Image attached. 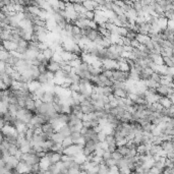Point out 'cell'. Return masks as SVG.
I'll return each mask as SVG.
<instances>
[{"mask_svg":"<svg viewBox=\"0 0 174 174\" xmlns=\"http://www.w3.org/2000/svg\"><path fill=\"white\" fill-rule=\"evenodd\" d=\"M122 38V41H123V45L124 46H131V41L129 40L128 38H126V37H121Z\"/></svg>","mask_w":174,"mask_h":174,"instance_id":"cell-35","label":"cell"},{"mask_svg":"<svg viewBox=\"0 0 174 174\" xmlns=\"http://www.w3.org/2000/svg\"><path fill=\"white\" fill-rule=\"evenodd\" d=\"M64 138H65L60 133H55L53 135H52L51 140H53L54 143H56V144H61V145H62V143H63V140H64Z\"/></svg>","mask_w":174,"mask_h":174,"instance_id":"cell-10","label":"cell"},{"mask_svg":"<svg viewBox=\"0 0 174 174\" xmlns=\"http://www.w3.org/2000/svg\"><path fill=\"white\" fill-rule=\"evenodd\" d=\"M125 81H114L113 89H125Z\"/></svg>","mask_w":174,"mask_h":174,"instance_id":"cell-27","label":"cell"},{"mask_svg":"<svg viewBox=\"0 0 174 174\" xmlns=\"http://www.w3.org/2000/svg\"><path fill=\"white\" fill-rule=\"evenodd\" d=\"M73 145V140H72V138L71 136H68V138H65L64 140H63L62 143V147L64 148V149H66V148L70 147Z\"/></svg>","mask_w":174,"mask_h":174,"instance_id":"cell-20","label":"cell"},{"mask_svg":"<svg viewBox=\"0 0 174 174\" xmlns=\"http://www.w3.org/2000/svg\"><path fill=\"white\" fill-rule=\"evenodd\" d=\"M55 91H46L45 94L43 95L41 100L44 103H53L54 102V96H55Z\"/></svg>","mask_w":174,"mask_h":174,"instance_id":"cell-2","label":"cell"},{"mask_svg":"<svg viewBox=\"0 0 174 174\" xmlns=\"http://www.w3.org/2000/svg\"><path fill=\"white\" fill-rule=\"evenodd\" d=\"M17 45H19V47L26 48V49H28V48H29V42L26 41V40H23V39H21V40L19 42V44H17Z\"/></svg>","mask_w":174,"mask_h":174,"instance_id":"cell-28","label":"cell"},{"mask_svg":"<svg viewBox=\"0 0 174 174\" xmlns=\"http://www.w3.org/2000/svg\"><path fill=\"white\" fill-rule=\"evenodd\" d=\"M116 151L119 154L122 155V157H127L129 155V152H130V149H129L127 146H123V147H117V150Z\"/></svg>","mask_w":174,"mask_h":174,"instance_id":"cell-12","label":"cell"},{"mask_svg":"<svg viewBox=\"0 0 174 174\" xmlns=\"http://www.w3.org/2000/svg\"><path fill=\"white\" fill-rule=\"evenodd\" d=\"M19 151V148L17 147L16 145H10L9 149H8V152H9L10 156H15Z\"/></svg>","mask_w":174,"mask_h":174,"instance_id":"cell-25","label":"cell"},{"mask_svg":"<svg viewBox=\"0 0 174 174\" xmlns=\"http://www.w3.org/2000/svg\"><path fill=\"white\" fill-rule=\"evenodd\" d=\"M83 5L86 7L88 11H95V7L93 5V1H83Z\"/></svg>","mask_w":174,"mask_h":174,"instance_id":"cell-19","label":"cell"},{"mask_svg":"<svg viewBox=\"0 0 174 174\" xmlns=\"http://www.w3.org/2000/svg\"><path fill=\"white\" fill-rule=\"evenodd\" d=\"M163 62H164V65H165V66H167V67H174L173 59L170 58V57L163 56Z\"/></svg>","mask_w":174,"mask_h":174,"instance_id":"cell-18","label":"cell"},{"mask_svg":"<svg viewBox=\"0 0 174 174\" xmlns=\"http://www.w3.org/2000/svg\"><path fill=\"white\" fill-rule=\"evenodd\" d=\"M167 26H168V19L164 16L159 17V19H158V27L160 28V30L163 31L165 29H167Z\"/></svg>","mask_w":174,"mask_h":174,"instance_id":"cell-11","label":"cell"},{"mask_svg":"<svg viewBox=\"0 0 174 174\" xmlns=\"http://www.w3.org/2000/svg\"><path fill=\"white\" fill-rule=\"evenodd\" d=\"M104 153H105V151L103 149H97L96 152H95V154H96L97 156H100V157H103Z\"/></svg>","mask_w":174,"mask_h":174,"instance_id":"cell-37","label":"cell"},{"mask_svg":"<svg viewBox=\"0 0 174 174\" xmlns=\"http://www.w3.org/2000/svg\"><path fill=\"white\" fill-rule=\"evenodd\" d=\"M171 142H172L173 144H174V136H172V140H171Z\"/></svg>","mask_w":174,"mask_h":174,"instance_id":"cell-42","label":"cell"},{"mask_svg":"<svg viewBox=\"0 0 174 174\" xmlns=\"http://www.w3.org/2000/svg\"><path fill=\"white\" fill-rule=\"evenodd\" d=\"M112 11H114L117 15H122V14H125L124 10H123L122 7H119L118 5H116L114 2H112Z\"/></svg>","mask_w":174,"mask_h":174,"instance_id":"cell-17","label":"cell"},{"mask_svg":"<svg viewBox=\"0 0 174 174\" xmlns=\"http://www.w3.org/2000/svg\"><path fill=\"white\" fill-rule=\"evenodd\" d=\"M74 3V10L78 14H87L88 10L86 9V7L83 5V1H78V2H73Z\"/></svg>","mask_w":174,"mask_h":174,"instance_id":"cell-5","label":"cell"},{"mask_svg":"<svg viewBox=\"0 0 174 174\" xmlns=\"http://www.w3.org/2000/svg\"><path fill=\"white\" fill-rule=\"evenodd\" d=\"M42 53L44 54V56H45V58H47L48 60H51L52 59V57H53V55H54V52L52 51L50 48H48V49H46L45 51H43Z\"/></svg>","mask_w":174,"mask_h":174,"instance_id":"cell-24","label":"cell"},{"mask_svg":"<svg viewBox=\"0 0 174 174\" xmlns=\"http://www.w3.org/2000/svg\"><path fill=\"white\" fill-rule=\"evenodd\" d=\"M47 69H48V71H51V72L56 73L58 70L61 69V65L59 64V63L55 62V61H53V60H50L49 64H48V66H47Z\"/></svg>","mask_w":174,"mask_h":174,"instance_id":"cell-4","label":"cell"},{"mask_svg":"<svg viewBox=\"0 0 174 174\" xmlns=\"http://www.w3.org/2000/svg\"><path fill=\"white\" fill-rule=\"evenodd\" d=\"M57 133H60L64 138H68V136H71V130H70V127L68 126V124H65L64 126H62L59 129Z\"/></svg>","mask_w":174,"mask_h":174,"instance_id":"cell-8","label":"cell"},{"mask_svg":"<svg viewBox=\"0 0 174 174\" xmlns=\"http://www.w3.org/2000/svg\"><path fill=\"white\" fill-rule=\"evenodd\" d=\"M66 3H67V2L59 1V3H58L59 9H60V10H63V11H65V9H66Z\"/></svg>","mask_w":174,"mask_h":174,"instance_id":"cell-34","label":"cell"},{"mask_svg":"<svg viewBox=\"0 0 174 174\" xmlns=\"http://www.w3.org/2000/svg\"><path fill=\"white\" fill-rule=\"evenodd\" d=\"M161 147H162V149L164 150L167 154H168V153H170V152H173L174 144L171 140H164V142L161 144Z\"/></svg>","mask_w":174,"mask_h":174,"instance_id":"cell-3","label":"cell"},{"mask_svg":"<svg viewBox=\"0 0 174 174\" xmlns=\"http://www.w3.org/2000/svg\"><path fill=\"white\" fill-rule=\"evenodd\" d=\"M140 46V43L138 40L131 41V47H133V48H138Z\"/></svg>","mask_w":174,"mask_h":174,"instance_id":"cell-38","label":"cell"},{"mask_svg":"<svg viewBox=\"0 0 174 174\" xmlns=\"http://www.w3.org/2000/svg\"><path fill=\"white\" fill-rule=\"evenodd\" d=\"M102 74H104L109 80H112V78H113V71L112 70H105L104 72H102Z\"/></svg>","mask_w":174,"mask_h":174,"instance_id":"cell-30","label":"cell"},{"mask_svg":"<svg viewBox=\"0 0 174 174\" xmlns=\"http://www.w3.org/2000/svg\"><path fill=\"white\" fill-rule=\"evenodd\" d=\"M42 87V85L40 83H39L38 81H32L29 83V91L31 92V93L34 94L35 92L37 91V90H39L40 88Z\"/></svg>","mask_w":174,"mask_h":174,"instance_id":"cell-6","label":"cell"},{"mask_svg":"<svg viewBox=\"0 0 174 174\" xmlns=\"http://www.w3.org/2000/svg\"><path fill=\"white\" fill-rule=\"evenodd\" d=\"M127 33H128V30L126 28H123V27H118L117 31H116V34H118L120 37H126ZM115 34V33H114Z\"/></svg>","mask_w":174,"mask_h":174,"instance_id":"cell-21","label":"cell"},{"mask_svg":"<svg viewBox=\"0 0 174 174\" xmlns=\"http://www.w3.org/2000/svg\"><path fill=\"white\" fill-rule=\"evenodd\" d=\"M113 95L115 97H119V98H127L128 94L124 89H114Z\"/></svg>","mask_w":174,"mask_h":174,"instance_id":"cell-9","label":"cell"},{"mask_svg":"<svg viewBox=\"0 0 174 174\" xmlns=\"http://www.w3.org/2000/svg\"><path fill=\"white\" fill-rule=\"evenodd\" d=\"M38 81L41 83L42 86L47 85V83H49V81H48V78H47V76H46V73H41L40 76H39V78H38Z\"/></svg>","mask_w":174,"mask_h":174,"instance_id":"cell-23","label":"cell"},{"mask_svg":"<svg viewBox=\"0 0 174 174\" xmlns=\"http://www.w3.org/2000/svg\"><path fill=\"white\" fill-rule=\"evenodd\" d=\"M76 117H78V119H81V121H83V115H85V113H83V112L81 111V112H78V113H76Z\"/></svg>","mask_w":174,"mask_h":174,"instance_id":"cell-41","label":"cell"},{"mask_svg":"<svg viewBox=\"0 0 174 174\" xmlns=\"http://www.w3.org/2000/svg\"><path fill=\"white\" fill-rule=\"evenodd\" d=\"M87 15L88 19H90V21H94V17H95V11H87Z\"/></svg>","mask_w":174,"mask_h":174,"instance_id":"cell-36","label":"cell"},{"mask_svg":"<svg viewBox=\"0 0 174 174\" xmlns=\"http://www.w3.org/2000/svg\"><path fill=\"white\" fill-rule=\"evenodd\" d=\"M85 148L89 150L91 153H95V152H96V150H97V144L94 142V140H89V142L86 143Z\"/></svg>","mask_w":174,"mask_h":174,"instance_id":"cell-13","label":"cell"},{"mask_svg":"<svg viewBox=\"0 0 174 174\" xmlns=\"http://www.w3.org/2000/svg\"><path fill=\"white\" fill-rule=\"evenodd\" d=\"M1 43H2L1 45L3 46L6 51H8V52L16 51L17 47H19V45H17L16 43H14V42H10V41H1Z\"/></svg>","mask_w":174,"mask_h":174,"instance_id":"cell-1","label":"cell"},{"mask_svg":"<svg viewBox=\"0 0 174 174\" xmlns=\"http://www.w3.org/2000/svg\"><path fill=\"white\" fill-rule=\"evenodd\" d=\"M43 104H44V102L41 100V99H36V100H35V106H36V109L37 110L40 109Z\"/></svg>","mask_w":174,"mask_h":174,"instance_id":"cell-33","label":"cell"},{"mask_svg":"<svg viewBox=\"0 0 174 174\" xmlns=\"http://www.w3.org/2000/svg\"><path fill=\"white\" fill-rule=\"evenodd\" d=\"M172 174H174V169H172Z\"/></svg>","mask_w":174,"mask_h":174,"instance_id":"cell-43","label":"cell"},{"mask_svg":"<svg viewBox=\"0 0 174 174\" xmlns=\"http://www.w3.org/2000/svg\"><path fill=\"white\" fill-rule=\"evenodd\" d=\"M159 103L164 108H166V109H168V108H170L172 106V102H171V100L168 97H161L159 100Z\"/></svg>","mask_w":174,"mask_h":174,"instance_id":"cell-7","label":"cell"},{"mask_svg":"<svg viewBox=\"0 0 174 174\" xmlns=\"http://www.w3.org/2000/svg\"><path fill=\"white\" fill-rule=\"evenodd\" d=\"M121 158H123V157H122V155L118 153L117 151H115V152H114V153H112V159H114V160L117 161V160H120Z\"/></svg>","mask_w":174,"mask_h":174,"instance_id":"cell-32","label":"cell"},{"mask_svg":"<svg viewBox=\"0 0 174 174\" xmlns=\"http://www.w3.org/2000/svg\"><path fill=\"white\" fill-rule=\"evenodd\" d=\"M136 40L140 42L142 45H146L148 42L151 41V38L149 36H146V35H140L138 34V37H136Z\"/></svg>","mask_w":174,"mask_h":174,"instance_id":"cell-15","label":"cell"},{"mask_svg":"<svg viewBox=\"0 0 174 174\" xmlns=\"http://www.w3.org/2000/svg\"><path fill=\"white\" fill-rule=\"evenodd\" d=\"M114 3H115L116 5L119 6V7H123V6L125 5V2L124 1H114Z\"/></svg>","mask_w":174,"mask_h":174,"instance_id":"cell-40","label":"cell"},{"mask_svg":"<svg viewBox=\"0 0 174 174\" xmlns=\"http://www.w3.org/2000/svg\"><path fill=\"white\" fill-rule=\"evenodd\" d=\"M102 158H103V160H104V161L112 159V153H110L109 151H105V153H104V155H103Z\"/></svg>","mask_w":174,"mask_h":174,"instance_id":"cell-31","label":"cell"},{"mask_svg":"<svg viewBox=\"0 0 174 174\" xmlns=\"http://www.w3.org/2000/svg\"><path fill=\"white\" fill-rule=\"evenodd\" d=\"M99 78H100V81H102V83H106V81H107L108 80H109V78H107L106 76H105L104 74H102V73H101L100 76H99Z\"/></svg>","mask_w":174,"mask_h":174,"instance_id":"cell-39","label":"cell"},{"mask_svg":"<svg viewBox=\"0 0 174 174\" xmlns=\"http://www.w3.org/2000/svg\"><path fill=\"white\" fill-rule=\"evenodd\" d=\"M51 60H53V61H55V62L59 63V64H61V63L65 62V61H63V59H62V57H61V55L59 54V53H56V52L54 53V55H53V57H52Z\"/></svg>","mask_w":174,"mask_h":174,"instance_id":"cell-26","label":"cell"},{"mask_svg":"<svg viewBox=\"0 0 174 174\" xmlns=\"http://www.w3.org/2000/svg\"><path fill=\"white\" fill-rule=\"evenodd\" d=\"M106 138H107V135L103 133V131H101V133H98V138H99V142L100 143L106 142Z\"/></svg>","mask_w":174,"mask_h":174,"instance_id":"cell-29","label":"cell"},{"mask_svg":"<svg viewBox=\"0 0 174 174\" xmlns=\"http://www.w3.org/2000/svg\"><path fill=\"white\" fill-rule=\"evenodd\" d=\"M136 152H138V155H148V152H149V150H148V148L146 145H140V146L136 147Z\"/></svg>","mask_w":174,"mask_h":174,"instance_id":"cell-16","label":"cell"},{"mask_svg":"<svg viewBox=\"0 0 174 174\" xmlns=\"http://www.w3.org/2000/svg\"><path fill=\"white\" fill-rule=\"evenodd\" d=\"M118 66H119V70H121V71H123V72L130 71V67H129V65L127 64L126 59H125L124 61H120V62H118Z\"/></svg>","mask_w":174,"mask_h":174,"instance_id":"cell-14","label":"cell"},{"mask_svg":"<svg viewBox=\"0 0 174 174\" xmlns=\"http://www.w3.org/2000/svg\"><path fill=\"white\" fill-rule=\"evenodd\" d=\"M138 33H136L135 31H133V30H128V33H127V35H126V38H128L130 41L136 40V37H138Z\"/></svg>","mask_w":174,"mask_h":174,"instance_id":"cell-22","label":"cell"}]
</instances>
